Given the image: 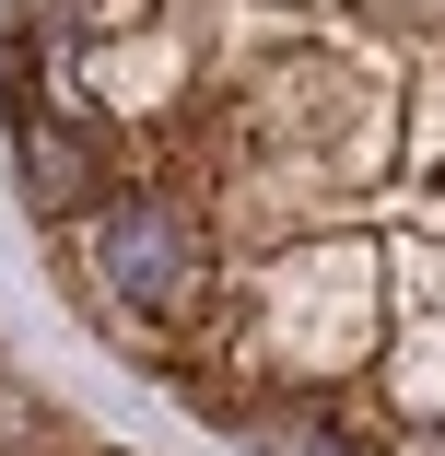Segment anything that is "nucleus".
<instances>
[{
	"label": "nucleus",
	"mask_w": 445,
	"mask_h": 456,
	"mask_svg": "<svg viewBox=\"0 0 445 456\" xmlns=\"http://www.w3.org/2000/svg\"><path fill=\"white\" fill-rule=\"evenodd\" d=\"M59 257H70V293L95 305V328L129 339L152 375L188 351V328L211 316L223 269H235L223 223L176 188V175H141V188H118L106 211H82V223L59 234Z\"/></svg>",
	"instance_id": "nucleus-1"
},
{
	"label": "nucleus",
	"mask_w": 445,
	"mask_h": 456,
	"mask_svg": "<svg viewBox=\"0 0 445 456\" xmlns=\"http://www.w3.org/2000/svg\"><path fill=\"white\" fill-rule=\"evenodd\" d=\"M0 118H12V188H24V211H36L47 234H70L82 211H106L118 188H141V152H118V141H95V129H59V118L24 106V94H0Z\"/></svg>",
	"instance_id": "nucleus-2"
}]
</instances>
